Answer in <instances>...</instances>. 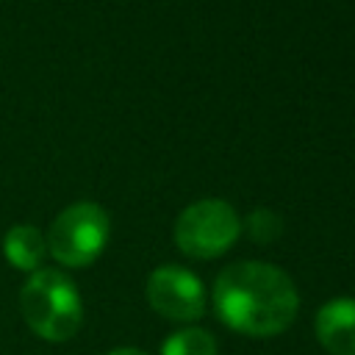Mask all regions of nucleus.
I'll return each mask as SVG.
<instances>
[{
    "instance_id": "nucleus-2",
    "label": "nucleus",
    "mask_w": 355,
    "mask_h": 355,
    "mask_svg": "<svg viewBox=\"0 0 355 355\" xmlns=\"http://www.w3.org/2000/svg\"><path fill=\"white\" fill-rule=\"evenodd\" d=\"M19 311L25 324L44 341H69L83 324V300L78 286L61 269H36L22 283Z\"/></svg>"
},
{
    "instance_id": "nucleus-7",
    "label": "nucleus",
    "mask_w": 355,
    "mask_h": 355,
    "mask_svg": "<svg viewBox=\"0 0 355 355\" xmlns=\"http://www.w3.org/2000/svg\"><path fill=\"white\" fill-rule=\"evenodd\" d=\"M3 255L11 266L22 272H36L47 255L44 233L33 225H14L3 236Z\"/></svg>"
},
{
    "instance_id": "nucleus-6",
    "label": "nucleus",
    "mask_w": 355,
    "mask_h": 355,
    "mask_svg": "<svg viewBox=\"0 0 355 355\" xmlns=\"http://www.w3.org/2000/svg\"><path fill=\"white\" fill-rule=\"evenodd\" d=\"M316 338L330 355H355V300L336 297L316 313Z\"/></svg>"
},
{
    "instance_id": "nucleus-8",
    "label": "nucleus",
    "mask_w": 355,
    "mask_h": 355,
    "mask_svg": "<svg viewBox=\"0 0 355 355\" xmlns=\"http://www.w3.org/2000/svg\"><path fill=\"white\" fill-rule=\"evenodd\" d=\"M216 338L202 327H183L164 338L161 355H216Z\"/></svg>"
},
{
    "instance_id": "nucleus-4",
    "label": "nucleus",
    "mask_w": 355,
    "mask_h": 355,
    "mask_svg": "<svg viewBox=\"0 0 355 355\" xmlns=\"http://www.w3.org/2000/svg\"><path fill=\"white\" fill-rule=\"evenodd\" d=\"M175 244L183 255L211 261L227 252L241 236V216L219 197H205L186 205L175 219Z\"/></svg>"
},
{
    "instance_id": "nucleus-9",
    "label": "nucleus",
    "mask_w": 355,
    "mask_h": 355,
    "mask_svg": "<svg viewBox=\"0 0 355 355\" xmlns=\"http://www.w3.org/2000/svg\"><path fill=\"white\" fill-rule=\"evenodd\" d=\"M247 230H250V236L255 241L269 244V241H275L283 233V219L275 211H269V208H255L247 216Z\"/></svg>"
},
{
    "instance_id": "nucleus-10",
    "label": "nucleus",
    "mask_w": 355,
    "mask_h": 355,
    "mask_svg": "<svg viewBox=\"0 0 355 355\" xmlns=\"http://www.w3.org/2000/svg\"><path fill=\"white\" fill-rule=\"evenodd\" d=\"M105 355H147L144 349H136V347H119V349H111Z\"/></svg>"
},
{
    "instance_id": "nucleus-1",
    "label": "nucleus",
    "mask_w": 355,
    "mask_h": 355,
    "mask_svg": "<svg viewBox=\"0 0 355 355\" xmlns=\"http://www.w3.org/2000/svg\"><path fill=\"white\" fill-rule=\"evenodd\" d=\"M211 300L216 316L244 336H277L300 311L294 280L266 261H239L225 266L214 280Z\"/></svg>"
},
{
    "instance_id": "nucleus-5",
    "label": "nucleus",
    "mask_w": 355,
    "mask_h": 355,
    "mask_svg": "<svg viewBox=\"0 0 355 355\" xmlns=\"http://www.w3.org/2000/svg\"><path fill=\"white\" fill-rule=\"evenodd\" d=\"M147 302L155 313L172 322H194L205 311V286L202 280L183 266L164 263L147 277Z\"/></svg>"
},
{
    "instance_id": "nucleus-3",
    "label": "nucleus",
    "mask_w": 355,
    "mask_h": 355,
    "mask_svg": "<svg viewBox=\"0 0 355 355\" xmlns=\"http://www.w3.org/2000/svg\"><path fill=\"white\" fill-rule=\"evenodd\" d=\"M108 233H111V219L105 208L83 200L67 205L50 222L44 241H47V252L61 266L80 269L100 258V252L108 244Z\"/></svg>"
}]
</instances>
